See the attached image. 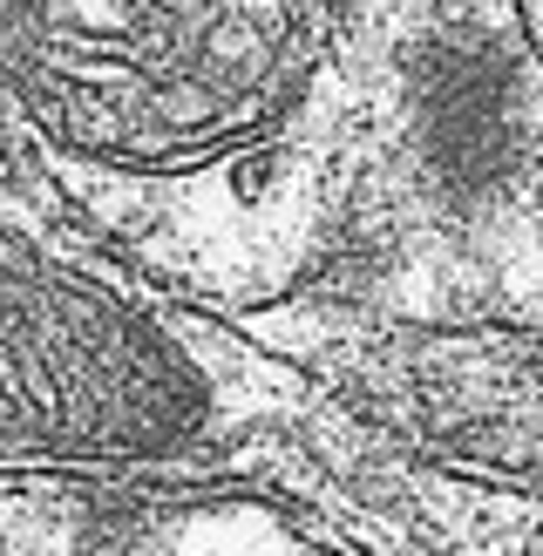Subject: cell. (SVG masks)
<instances>
[{"label":"cell","mask_w":543,"mask_h":556,"mask_svg":"<svg viewBox=\"0 0 543 556\" xmlns=\"http://www.w3.org/2000/svg\"><path fill=\"white\" fill-rule=\"evenodd\" d=\"M48 556H353L319 516L265 489H109Z\"/></svg>","instance_id":"3"},{"label":"cell","mask_w":543,"mask_h":556,"mask_svg":"<svg viewBox=\"0 0 543 556\" xmlns=\"http://www.w3.org/2000/svg\"><path fill=\"white\" fill-rule=\"evenodd\" d=\"M0 143L123 271L326 380L374 340L346 0H0Z\"/></svg>","instance_id":"1"},{"label":"cell","mask_w":543,"mask_h":556,"mask_svg":"<svg viewBox=\"0 0 543 556\" xmlns=\"http://www.w3.org/2000/svg\"><path fill=\"white\" fill-rule=\"evenodd\" d=\"M0 482L265 489L394 556L401 448L123 271L0 143Z\"/></svg>","instance_id":"2"}]
</instances>
